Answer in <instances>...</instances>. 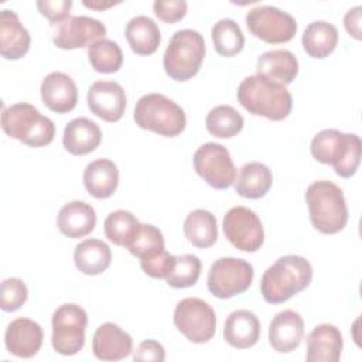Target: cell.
<instances>
[{"mask_svg": "<svg viewBox=\"0 0 362 362\" xmlns=\"http://www.w3.org/2000/svg\"><path fill=\"white\" fill-rule=\"evenodd\" d=\"M233 184L238 195L249 199H259L272 188L273 175L270 168L263 163L250 161L240 167Z\"/></svg>", "mask_w": 362, "mask_h": 362, "instance_id": "cell-27", "label": "cell"}, {"mask_svg": "<svg viewBox=\"0 0 362 362\" xmlns=\"http://www.w3.org/2000/svg\"><path fill=\"white\" fill-rule=\"evenodd\" d=\"M236 96L250 115L263 116L273 122L286 119L293 106L291 93L284 85L260 75L245 78L238 86Z\"/></svg>", "mask_w": 362, "mask_h": 362, "instance_id": "cell-2", "label": "cell"}, {"mask_svg": "<svg viewBox=\"0 0 362 362\" xmlns=\"http://www.w3.org/2000/svg\"><path fill=\"white\" fill-rule=\"evenodd\" d=\"M226 239L242 252H256L264 242L260 218L246 206L230 208L222 221Z\"/></svg>", "mask_w": 362, "mask_h": 362, "instance_id": "cell-13", "label": "cell"}, {"mask_svg": "<svg viewBox=\"0 0 362 362\" xmlns=\"http://www.w3.org/2000/svg\"><path fill=\"white\" fill-rule=\"evenodd\" d=\"M86 325L88 314L81 305L74 303L59 305L52 314L54 351L65 356L78 354L85 345Z\"/></svg>", "mask_w": 362, "mask_h": 362, "instance_id": "cell-8", "label": "cell"}, {"mask_svg": "<svg viewBox=\"0 0 362 362\" xmlns=\"http://www.w3.org/2000/svg\"><path fill=\"white\" fill-rule=\"evenodd\" d=\"M83 185L98 199L112 197L119 185L117 165L107 158H98L89 163L83 171Z\"/></svg>", "mask_w": 362, "mask_h": 362, "instance_id": "cell-26", "label": "cell"}, {"mask_svg": "<svg viewBox=\"0 0 362 362\" xmlns=\"http://www.w3.org/2000/svg\"><path fill=\"white\" fill-rule=\"evenodd\" d=\"M139 226V219L132 212L124 209L110 212L103 222V230L106 238L115 245L123 247H127V245L132 242Z\"/></svg>", "mask_w": 362, "mask_h": 362, "instance_id": "cell-35", "label": "cell"}, {"mask_svg": "<svg viewBox=\"0 0 362 362\" xmlns=\"http://www.w3.org/2000/svg\"><path fill=\"white\" fill-rule=\"evenodd\" d=\"M28 297V290L21 279L10 277L3 280L0 287V307L3 311H17Z\"/></svg>", "mask_w": 362, "mask_h": 362, "instance_id": "cell-38", "label": "cell"}, {"mask_svg": "<svg viewBox=\"0 0 362 362\" xmlns=\"http://www.w3.org/2000/svg\"><path fill=\"white\" fill-rule=\"evenodd\" d=\"M344 339L332 324L317 325L307 338V362H337L341 358Z\"/></svg>", "mask_w": 362, "mask_h": 362, "instance_id": "cell-20", "label": "cell"}, {"mask_svg": "<svg viewBox=\"0 0 362 362\" xmlns=\"http://www.w3.org/2000/svg\"><path fill=\"white\" fill-rule=\"evenodd\" d=\"M361 14H362V7L355 6L349 8L344 17L345 30L355 40H361Z\"/></svg>", "mask_w": 362, "mask_h": 362, "instance_id": "cell-43", "label": "cell"}, {"mask_svg": "<svg viewBox=\"0 0 362 362\" xmlns=\"http://www.w3.org/2000/svg\"><path fill=\"white\" fill-rule=\"evenodd\" d=\"M175 263V256L170 255L165 249L157 255L140 259L143 272L153 279H167Z\"/></svg>", "mask_w": 362, "mask_h": 362, "instance_id": "cell-39", "label": "cell"}, {"mask_svg": "<svg viewBox=\"0 0 362 362\" xmlns=\"http://www.w3.org/2000/svg\"><path fill=\"white\" fill-rule=\"evenodd\" d=\"M253 266L245 259L221 257L208 272L206 286L214 297L226 300L245 293L253 280Z\"/></svg>", "mask_w": 362, "mask_h": 362, "instance_id": "cell-10", "label": "cell"}, {"mask_svg": "<svg viewBox=\"0 0 362 362\" xmlns=\"http://www.w3.org/2000/svg\"><path fill=\"white\" fill-rule=\"evenodd\" d=\"M132 51L137 55H151L161 42V33L157 23L147 16L133 17L124 30Z\"/></svg>", "mask_w": 362, "mask_h": 362, "instance_id": "cell-28", "label": "cell"}, {"mask_svg": "<svg viewBox=\"0 0 362 362\" xmlns=\"http://www.w3.org/2000/svg\"><path fill=\"white\" fill-rule=\"evenodd\" d=\"M126 249L133 256L144 259L164 250V236L158 228L150 223H140L134 238Z\"/></svg>", "mask_w": 362, "mask_h": 362, "instance_id": "cell-36", "label": "cell"}, {"mask_svg": "<svg viewBox=\"0 0 362 362\" xmlns=\"http://www.w3.org/2000/svg\"><path fill=\"white\" fill-rule=\"evenodd\" d=\"M204 57V37L195 30L185 28L173 34L163 55V66L171 79L185 82L198 74Z\"/></svg>", "mask_w": 362, "mask_h": 362, "instance_id": "cell-7", "label": "cell"}, {"mask_svg": "<svg viewBox=\"0 0 362 362\" xmlns=\"http://www.w3.org/2000/svg\"><path fill=\"white\" fill-rule=\"evenodd\" d=\"M85 7L88 8H92V10H96V11H103V10H107L119 3H113V1H100V0H92V1H88V0H83L82 1Z\"/></svg>", "mask_w": 362, "mask_h": 362, "instance_id": "cell-44", "label": "cell"}, {"mask_svg": "<svg viewBox=\"0 0 362 362\" xmlns=\"http://www.w3.org/2000/svg\"><path fill=\"white\" fill-rule=\"evenodd\" d=\"M89 110L105 122L115 123L122 119L126 110V93L115 81H96L88 89Z\"/></svg>", "mask_w": 362, "mask_h": 362, "instance_id": "cell-15", "label": "cell"}, {"mask_svg": "<svg viewBox=\"0 0 362 362\" xmlns=\"http://www.w3.org/2000/svg\"><path fill=\"white\" fill-rule=\"evenodd\" d=\"M57 226L62 235L71 239L83 238L95 229L96 212L83 201H71L59 209Z\"/></svg>", "mask_w": 362, "mask_h": 362, "instance_id": "cell-23", "label": "cell"}, {"mask_svg": "<svg viewBox=\"0 0 362 362\" xmlns=\"http://www.w3.org/2000/svg\"><path fill=\"white\" fill-rule=\"evenodd\" d=\"M304 337V320L294 310L277 313L269 327V342L280 354H288L298 348Z\"/></svg>", "mask_w": 362, "mask_h": 362, "instance_id": "cell-17", "label": "cell"}, {"mask_svg": "<svg viewBox=\"0 0 362 362\" xmlns=\"http://www.w3.org/2000/svg\"><path fill=\"white\" fill-rule=\"evenodd\" d=\"M197 174L212 188L226 189L236 178V167L228 148L219 143H205L192 157Z\"/></svg>", "mask_w": 362, "mask_h": 362, "instance_id": "cell-11", "label": "cell"}, {"mask_svg": "<svg viewBox=\"0 0 362 362\" xmlns=\"http://www.w3.org/2000/svg\"><path fill=\"white\" fill-rule=\"evenodd\" d=\"M246 25L252 35L267 44H283L293 40L297 21L274 6H257L246 14Z\"/></svg>", "mask_w": 362, "mask_h": 362, "instance_id": "cell-12", "label": "cell"}, {"mask_svg": "<svg viewBox=\"0 0 362 362\" xmlns=\"http://www.w3.org/2000/svg\"><path fill=\"white\" fill-rule=\"evenodd\" d=\"M298 74V61L288 49H272L263 52L257 58L256 75L269 81L288 85Z\"/></svg>", "mask_w": 362, "mask_h": 362, "instance_id": "cell-24", "label": "cell"}, {"mask_svg": "<svg viewBox=\"0 0 362 362\" xmlns=\"http://www.w3.org/2000/svg\"><path fill=\"white\" fill-rule=\"evenodd\" d=\"M188 4L184 0H157L153 3L154 14L167 24H174L182 20L187 14Z\"/></svg>", "mask_w": 362, "mask_h": 362, "instance_id": "cell-40", "label": "cell"}, {"mask_svg": "<svg viewBox=\"0 0 362 362\" xmlns=\"http://www.w3.org/2000/svg\"><path fill=\"white\" fill-rule=\"evenodd\" d=\"M42 103L55 113L71 112L78 102V88L74 79L64 72H51L41 82Z\"/></svg>", "mask_w": 362, "mask_h": 362, "instance_id": "cell-18", "label": "cell"}, {"mask_svg": "<svg viewBox=\"0 0 362 362\" xmlns=\"http://www.w3.org/2000/svg\"><path fill=\"white\" fill-rule=\"evenodd\" d=\"M74 262L76 269L86 276L102 274L112 262L107 243L100 239H86L75 246Z\"/></svg>", "mask_w": 362, "mask_h": 362, "instance_id": "cell-29", "label": "cell"}, {"mask_svg": "<svg viewBox=\"0 0 362 362\" xmlns=\"http://www.w3.org/2000/svg\"><path fill=\"white\" fill-rule=\"evenodd\" d=\"M92 351L100 361H120L132 354L133 339L117 324L105 322L93 334Z\"/></svg>", "mask_w": 362, "mask_h": 362, "instance_id": "cell-19", "label": "cell"}, {"mask_svg": "<svg viewBox=\"0 0 362 362\" xmlns=\"http://www.w3.org/2000/svg\"><path fill=\"white\" fill-rule=\"evenodd\" d=\"M301 44L310 57L317 59L327 58L338 45V30L328 21H313L305 27Z\"/></svg>", "mask_w": 362, "mask_h": 362, "instance_id": "cell-30", "label": "cell"}, {"mask_svg": "<svg viewBox=\"0 0 362 362\" xmlns=\"http://www.w3.org/2000/svg\"><path fill=\"white\" fill-rule=\"evenodd\" d=\"M71 7H72L71 0H40V1H37L38 11L49 20L51 27L57 25V24L65 21L68 17H71L69 16Z\"/></svg>", "mask_w": 362, "mask_h": 362, "instance_id": "cell-41", "label": "cell"}, {"mask_svg": "<svg viewBox=\"0 0 362 362\" xmlns=\"http://www.w3.org/2000/svg\"><path fill=\"white\" fill-rule=\"evenodd\" d=\"M206 130L218 139H230L243 127L242 115L229 105H219L209 110L205 119Z\"/></svg>", "mask_w": 362, "mask_h": 362, "instance_id": "cell-33", "label": "cell"}, {"mask_svg": "<svg viewBox=\"0 0 362 362\" xmlns=\"http://www.w3.org/2000/svg\"><path fill=\"white\" fill-rule=\"evenodd\" d=\"M305 202L313 226L325 235L342 230L348 222V206L342 189L332 181L320 180L308 185Z\"/></svg>", "mask_w": 362, "mask_h": 362, "instance_id": "cell-4", "label": "cell"}, {"mask_svg": "<svg viewBox=\"0 0 362 362\" xmlns=\"http://www.w3.org/2000/svg\"><path fill=\"white\" fill-rule=\"evenodd\" d=\"M31 44L27 28L21 24L18 16L13 10H1L0 13V54L6 59L23 58Z\"/></svg>", "mask_w": 362, "mask_h": 362, "instance_id": "cell-21", "label": "cell"}, {"mask_svg": "<svg viewBox=\"0 0 362 362\" xmlns=\"http://www.w3.org/2000/svg\"><path fill=\"white\" fill-rule=\"evenodd\" d=\"M215 51L222 57H233L243 49L245 37L239 24L232 18L216 21L211 30Z\"/></svg>", "mask_w": 362, "mask_h": 362, "instance_id": "cell-32", "label": "cell"}, {"mask_svg": "<svg viewBox=\"0 0 362 362\" xmlns=\"http://www.w3.org/2000/svg\"><path fill=\"white\" fill-rule=\"evenodd\" d=\"M184 235L195 247H211L218 239L215 215L206 209H194L184 221Z\"/></svg>", "mask_w": 362, "mask_h": 362, "instance_id": "cell-31", "label": "cell"}, {"mask_svg": "<svg viewBox=\"0 0 362 362\" xmlns=\"http://www.w3.org/2000/svg\"><path fill=\"white\" fill-rule=\"evenodd\" d=\"M88 59L99 74H113L122 68L123 52L117 42L102 38L88 47Z\"/></svg>", "mask_w": 362, "mask_h": 362, "instance_id": "cell-34", "label": "cell"}, {"mask_svg": "<svg viewBox=\"0 0 362 362\" xmlns=\"http://www.w3.org/2000/svg\"><path fill=\"white\" fill-rule=\"evenodd\" d=\"M102 141L100 127L88 117L72 119L64 129L62 144L74 156L92 153Z\"/></svg>", "mask_w": 362, "mask_h": 362, "instance_id": "cell-25", "label": "cell"}, {"mask_svg": "<svg viewBox=\"0 0 362 362\" xmlns=\"http://www.w3.org/2000/svg\"><path fill=\"white\" fill-rule=\"evenodd\" d=\"M1 129L7 136L30 147L48 146L55 136L54 122L25 102L3 109Z\"/></svg>", "mask_w": 362, "mask_h": 362, "instance_id": "cell-5", "label": "cell"}, {"mask_svg": "<svg viewBox=\"0 0 362 362\" xmlns=\"http://www.w3.org/2000/svg\"><path fill=\"white\" fill-rule=\"evenodd\" d=\"M174 325L188 341L205 344L215 335L216 315L206 301L198 297H187L175 305Z\"/></svg>", "mask_w": 362, "mask_h": 362, "instance_id": "cell-9", "label": "cell"}, {"mask_svg": "<svg viewBox=\"0 0 362 362\" xmlns=\"http://www.w3.org/2000/svg\"><path fill=\"white\" fill-rule=\"evenodd\" d=\"M201 274V260L195 255L175 256V263L165 279L167 284L173 288H187L194 286Z\"/></svg>", "mask_w": 362, "mask_h": 362, "instance_id": "cell-37", "label": "cell"}, {"mask_svg": "<svg viewBox=\"0 0 362 362\" xmlns=\"http://www.w3.org/2000/svg\"><path fill=\"white\" fill-rule=\"evenodd\" d=\"M133 119L140 129L165 137L181 134L187 124L182 107L161 93L143 95L134 106Z\"/></svg>", "mask_w": 362, "mask_h": 362, "instance_id": "cell-6", "label": "cell"}, {"mask_svg": "<svg viewBox=\"0 0 362 362\" xmlns=\"http://www.w3.org/2000/svg\"><path fill=\"white\" fill-rule=\"evenodd\" d=\"M134 361H158L163 362L165 359V351L164 346L154 341V339H146L139 344L133 354Z\"/></svg>", "mask_w": 362, "mask_h": 362, "instance_id": "cell-42", "label": "cell"}, {"mask_svg": "<svg viewBox=\"0 0 362 362\" xmlns=\"http://www.w3.org/2000/svg\"><path fill=\"white\" fill-rule=\"evenodd\" d=\"M52 28V42L61 49L89 47L106 35L105 24L88 16H71Z\"/></svg>", "mask_w": 362, "mask_h": 362, "instance_id": "cell-14", "label": "cell"}, {"mask_svg": "<svg viewBox=\"0 0 362 362\" xmlns=\"http://www.w3.org/2000/svg\"><path fill=\"white\" fill-rule=\"evenodd\" d=\"M42 339L41 325L24 317L11 321L4 334L7 351L18 358H33L40 351Z\"/></svg>", "mask_w": 362, "mask_h": 362, "instance_id": "cell-16", "label": "cell"}, {"mask_svg": "<svg viewBox=\"0 0 362 362\" xmlns=\"http://www.w3.org/2000/svg\"><path fill=\"white\" fill-rule=\"evenodd\" d=\"M362 143L358 134L344 133L337 129L318 132L310 144L311 156L321 164L334 167L337 175L352 177L361 163Z\"/></svg>", "mask_w": 362, "mask_h": 362, "instance_id": "cell-3", "label": "cell"}, {"mask_svg": "<svg viewBox=\"0 0 362 362\" xmlns=\"http://www.w3.org/2000/svg\"><path fill=\"white\" fill-rule=\"evenodd\" d=\"M260 321L249 310L232 311L223 325V339L233 348L247 349L260 338Z\"/></svg>", "mask_w": 362, "mask_h": 362, "instance_id": "cell-22", "label": "cell"}, {"mask_svg": "<svg viewBox=\"0 0 362 362\" xmlns=\"http://www.w3.org/2000/svg\"><path fill=\"white\" fill-rule=\"evenodd\" d=\"M313 279L310 262L298 255L279 257L262 276L260 293L266 303L281 304L305 290Z\"/></svg>", "mask_w": 362, "mask_h": 362, "instance_id": "cell-1", "label": "cell"}]
</instances>
